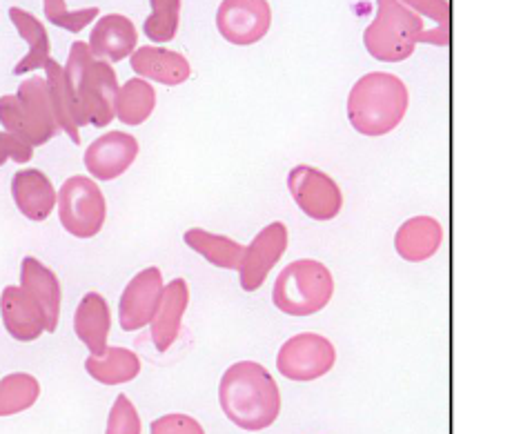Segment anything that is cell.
<instances>
[{
  "instance_id": "5",
  "label": "cell",
  "mask_w": 512,
  "mask_h": 434,
  "mask_svg": "<svg viewBox=\"0 0 512 434\" xmlns=\"http://www.w3.org/2000/svg\"><path fill=\"white\" fill-rule=\"evenodd\" d=\"M332 272L321 261L299 259L285 265L274 281V305L290 317H312L330 303Z\"/></svg>"
},
{
  "instance_id": "16",
  "label": "cell",
  "mask_w": 512,
  "mask_h": 434,
  "mask_svg": "<svg viewBox=\"0 0 512 434\" xmlns=\"http://www.w3.org/2000/svg\"><path fill=\"white\" fill-rule=\"evenodd\" d=\"M132 69L145 81H156L167 87L183 85L192 74L190 61L172 49L145 45L132 54Z\"/></svg>"
},
{
  "instance_id": "8",
  "label": "cell",
  "mask_w": 512,
  "mask_h": 434,
  "mask_svg": "<svg viewBox=\"0 0 512 434\" xmlns=\"http://www.w3.org/2000/svg\"><path fill=\"white\" fill-rule=\"evenodd\" d=\"M288 190L299 210L312 221L337 219L343 207L341 187L312 165H297L288 174Z\"/></svg>"
},
{
  "instance_id": "32",
  "label": "cell",
  "mask_w": 512,
  "mask_h": 434,
  "mask_svg": "<svg viewBox=\"0 0 512 434\" xmlns=\"http://www.w3.org/2000/svg\"><path fill=\"white\" fill-rule=\"evenodd\" d=\"M152 434H205L203 426L190 414L172 412L165 414V417L152 421L150 426Z\"/></svg>"
},
{
  "instance_id": "22",
  "label": "cell",
  "mask_w": 512,
  "mask_h": 434,
  "mask_svg": "<svg viewBox=\"0 0 512 434\" xmlns=\"http://www.w3.org/2000/svg\"><path fill=\"white\" fill-rule=\"evenodd\" d=\"M0 125H3L7 132L21 136L23 141L32 147L45 145L58 134V130L49 127L43 118L16 94L0 96Z\"/></svg>"
},
{
  "instance_id": "24",
  "label": "cell",
  "mask_w": 512,
  "mask_h": 434,
  "mask_svg": "<svg viewBox=\"0 0 512 434\" xmlns=\"http://www.w3.org/2000/svg\"><path fill=\"white\" fill-rule=\"evenodd\" d=\"M187 248H192L196 254H201L205 261L212 263L214 268L223 270H239L245 256V245L236 243L230 236L212 234L208 230L192 228L183 234Z\"/></svg>"
},
{
  "instance_id": "13",
  "label": "cell",
  "mask_w": 512,
  "mask_h": 434,
  "mask_svg": "<svg viewBox=\"0 0 512 434\" xmlns=\"http://www.w3.org/2000/svg\"><path fill=\"white\" fill-rule=\"evenodd\" d=\"M139 156V141L127 132H107L87 147L85 167L94 179L112 181L123 176Z\"/></svg>"
},
{
  "instance_id": "21",
  "label": "cell",
  "mask_w": 512,
  "mask_h": 434,
  "mask_svg": "<svg viewBox=\"0 0 512 434\" xmlns=\"http://www.w3.org/2000/svg\"><path fill=\"white\" fill-rule=\"evenodd\" d=\"M9 21L14 23L16 32L29 45V52L14 67V74L23 76L36 72V69H45V65L52 61V45H49V34L45 25L32 12H25L21 7L9 9Z\"/></svg>"
},
{
  "instance_id": "31",
  "label": "cell",
  "mask_w": 512,
  "mask_h": 434,
  "mask_svg": "<svg viewBox=\"0 0 512 434\" xmlns=\"http://www.w3.org/2000/svg\"><path fill=\"white\" fill-rule=\"evenodd\" d=\"M105 434H141V417L127 394H118L107 417Z\"/></svg>"
},
{
  "instance_id": "20",
  "label": "cell",
  "mask_w": 512,
  "mask_h": 434,
  "mask_svg": "<svg viewBox=\"0 0 512 434\" xmlns=\"http://www.w3.org/2000/svg\"><path fill=\"white\" fill-rule=\"evenodd\" d=\"M21 285L41 303L47 317V332H56L61 314V283L58 276L34 256H25L21 263Z\"/></svg>"
},
{
  "instance_id": "9",
  "label": "cell",
  "mask_w": 512,
  "mask_h": 434,
  "mask_svg": "<svg viewBox=\"0 0 512 434\" xmlns=\"http://www.w3.org/2000/svg\"><path fill=\"white\" fill-rule=\"evenodd\" d=\"M272 7L268 0H223L216 9V29L230 45L248 47L270 32Z\"/></svg>"
},
{
  "instance_id": "17",
  "label": "cell",
  "mask_w": 512,
  "mask_h": 434,
  "mask_svg": "<svg viewBox=\"0 0 512 434\" xmlns=\"http://www.w3.org/2000/svg\"><path fill=\"white\" fill-rule=\"evenodd\" d=\"M112 328V314L103 294L87 292L74 314V332L85 343L92 357H103L107 352V337Z\"/></svg>"
},
{
  "instance_id": "26",
  "label": "cell",
  "mask_w": 512,
  "mask_h": 434,
  "mask_svg": "<svg viewBox=\"0 0 512 434\" xmlns=\"http://www.w3.org/2000/svg\"><path fill=\"white\" fill-rule=\"evenodd\" d=\"M156 107V90L145 78H130L116 96V118L123 125H141Z\"/></svg>"
},
{
  "instance_id": "25",
  "label": "cell",
  "mask_w": 512,
  "mask_h": 434,
  "mask_svg": "<svg viewBox=\"0 0 512 434\" xmlns=\"http://www.w3.org/2000/svg\"><path fill=\"white\" fill-rule=\"evenodd\" d=\"M85 370L103 386H121L134 381L141 372V359L127 348H107L103 357H87Z\"/></svg>"
},
{
  "instance_id": "30",
  "label": "cell",
  "mask_w": 512,
  "mask_h": 434,
  "mask_svg": "<svg viewBox=\"0 0 512 434\" xmlns=\"http://www.w3.org/2000/svg\"><path fill=\"white\" fill-rule=\"evenodd\" d=\"M43 9H45V18L52 25L65 29V32H72V34H78L83 32V29L94 23L98 14H101V9H98L96 5L94 7H85V9H76V12H72V9H67L65 0H43Z\"/></svg>"
},
{
  "instance_id": "23",
  "label": "cell",
  "mask_w": 512,
  "mask_h": 434,
  "mask_svg": "<svg viewBox=\"0 0 512 434\" xmlns=\"http://www.w3.org/2000/svg\"><path fill=\"white\" fill-rule=\"evenodd\" d=\"M45 78L49 83V92H52L58 125H61V130L70 136L76 145H81V132H78V127H83L87 123L81 116V110H78L76 96L72 92L70 81H67L65 67L58 65L52 58V61L45 65Z\"/></svg>"
},
{
  "instance_id": "10",
  "label": "cell",
  "mask_w": 512,
  "mask_h": 434,
  "mask_svg": "<svg viewBox=\"0 0 512 434\" xmlns=\"http://www.w3.org/2000/svg\"><path fill=\"white\" fill-rule=\"evenodd\" d=\"M163 274L159 268H145L125 285L118 303V323L125 332L141 330L150 325L163 301Z\"/></svg>"
},
{
  "instance_id": "4",
  "label": "cell",
  "mask_w": 512,
  "mask_h": 434,
  "mask_svg": "<svg viewBox=\"0 0 512 434\" xmlns=\"http://www.w3.org/2000/svg\"><path fill=\"white\" fill-rule=\"evenodd\" d=\"M426 43V25L401 0H377V16L363 32L368 54L381 63H401Z\"/></svg>"
},
{
  "instance_id": "33",
  "label": "cell",
  "mask_w": 512,
  "mask_h": 434,
  "mask_svg": "<svg viewBox=\"0 0 512 434\" xmlns=\"http://www.w3.org/2000/svg\"><path fill=\"white\" fill-rule=\"evenodd\" d=\"M34 156V147L25 143L21 136H16L12 132H0V165H5L7 161H16V163H29Z\"/></svg>"
},
{
  "instance_id": "1",
  "label": "cell",
  "mask_w": 512,
  "mask_h": 434,
  "mask_svg": "<svg viewBox=\"0 0 512 434\" xmlns=\"http://www.w3.org/2000/svg\"><path fill=\"white\" fill-rule=\"evenodd\" d=\"M219 401L225 417L248 432L270 428L281 414L277 381L256 361H239L225 370Z\"/></svg>"
},
{
  "instance_id": "7",
  "label": "cell",
  "mask_w": 512,
  "mask_h": 434,
  "mask_svg": "<svg viewBox=\"0 0 512 434\" xmlns=\"http://www.w3.org/2000/svg\"><path fill=\"white\" fill-rule=\"evenodd\" d=\"M337 350L330 339L314 332L294 334L281 345L277 368L290 381H317L334 368Z\"/></svg>"
},
{
  "instance_id": "15",
  "label": "cell",
  "mask_w": 512,
  "mask_h": 434,
  "mask_svg": "<svg viewBox=\"0 0 512 434\" xmlns=\"http://www.w3.org/2000/svg\"><path fill=\"white\" fill-rule=\"evenodd\" d=\"M12 196L25 219L43 223L54 212L58 194L54 190L52 181L41 170H18L12 179Z\"/></svg>"
},
{
  "instance_id": "28",
  "label": "cell",
  "mask_w": 512,
  "mask_h": 434,
  "mask_svg": "<svg viewBox=\"0 0 512 434\" xmlns=\"http://www.w3.org/2000/svg\"><path fill=\"white\" fill-rule=\"evenodd\" d=\"M426 25V43L437 47L450 45V3L448 0H401Z\"/></svg>"
},
{
  "instance_id": "2",
  "label": "cell",
  "mask_w": 512,
  "mask_h": 434,
  "mask_svg": "<svg viewBox=\"0 0 512 434\" xmlns=\"http://www.w3.org/2000/svg\"><path fill=\"white\" fill-rule=\"evenodd\" d=\"M410 94L399 76L370 72L348 94L350 125L363 136H386L406 118Z\"/></svg>"
},
{
  "instance_id": "14",
  "label": "cell",
  "mask_w": 512,
  "mask_h": 434,
  "mask_svg": "<svg viewBox=\"0 0 512 434\" xmlns=\"http://www.w3.org/2000/svg\"><path fill=\"white\" fill-rule=\"evenodd\" d=\"M136 43H139V32L130 18L123 14H107L94 23L87 45H90L94 58L121 63L125 58H132Z\"/></svg>"
},
{
  "instance_id": "19",
  "label": "cell",
  "mask_w": 512,
  "mask_h": 434,
  "mask_svg": "<svg viewBox=\"0 0 512 434\" xmlns=\"http://www.w3.org/2000/svg\"><path fill=\"white\" fill-rule=\"evenodd\" d=\"M187 303H190V288L185 279H174L165 285L161 308L152 321V341L159 352H167L179 339Z\"/></svg>"
},
{
  "instance_id": "29",
  "label": "cell",
  "mask_w": 512,
  "mask_h": 434,
  "mask_svg": "<svg viewBox=\"0 0 512 434\" xmlns=\"http://www.w3.org/2000/svg\"><path fill=\"white\" fill-rule=\"evenodd\" d=\"M152 14L143 23L147 41L170 43L179 32L181 23V0H150Z\"/></svg>"
},
{
  "instance_id": "18",
  "label": "cell",
  "mask_w": 512,
  "mask_h": 434,
  "mask_svg": "<svg viewBox=\"0 0 512 434\" xmlns=\"http://www.w3.org/2000/svg\"><path fill=\"white\" fill-rule=\"evenodd\" d=\"M443 243V228L432 216H412L395 234V250L403 261L423 263L435 256Z\"/></svg>"
},
{
  "instance_id": "6",
  "label": "cell",
  "mask_w": 512,
  "mask_h": 434,
  "mask_svg": "<svg viewBox=\"0 0 512 434\" xmlns=\"http://www.w3.org/2000/svg\"><path fill=\"white\" fill-rule=\"evenodd\" d=\"M107 203L98 183L87 176H70L58 190V219L76 239H92L103 230Z\"/></svg>"
},
{
  "instance_id": "3",
  "label": "cell",
  "mask_w": 512,
  "mask_h": 434,
  "mask_svg": "<svg viewBox=\"0 0 512 434\" xmlns=\"http://www.w3.org/2000/svg\"><path fill=\"white\" fill-rule=\"evenodd\" d=\"M65 74L85 123L94 127L110 125L116 118V96L121 90L112 65L94 58L87 43L74 41L67 56Z\"/></svg>"
},
{
  "instance_id": "27",
  "label": "cell",
  "mask_w": 512,
  "mask_h": 434,
  "mask_svg": "<svg viewBox=\"0 0 512 434\" xmlns=\"http://www.w3.org/2000/svg\"><path fill=\"white\" fill-rule=\"evenodd\" d=\"M41 397V383L32 374L14 372L0 381V417L29 410Z\"/></svg>"
},
{
  "instance_id": "11",
  "label": "cell",
  "mask_w": 512,
  "mask_h": 434,
  "mask_svg": "<svg viewBox=\"0 0 512 434\" xmlns=\"http://www.w3.org/2000/svg\"><path fill=\"white\" fill-rule=\"evenodd\" d=\"M288 250V228L281 221H274L254 236V241L245 250L239 268V281L245 292H256L268 279L274 265Z\"/></svg>"
},
{
  "instance_id": "12",
  "label": "cell",
  "mask_w": 512,
  "mask_h": 434,
  "mask_svg": "<svg viewBox=\"0 0 512 434\" xmlns=\"http://www.w3.org/2000/svg\"><path fill=\"white\" fill-rule=\"evenodd\" d=\"M0 317L9 337L21 343H32L47 332V317L41 303L23 285H7L0 294Z\"/></svg>"
}]
</instances>
